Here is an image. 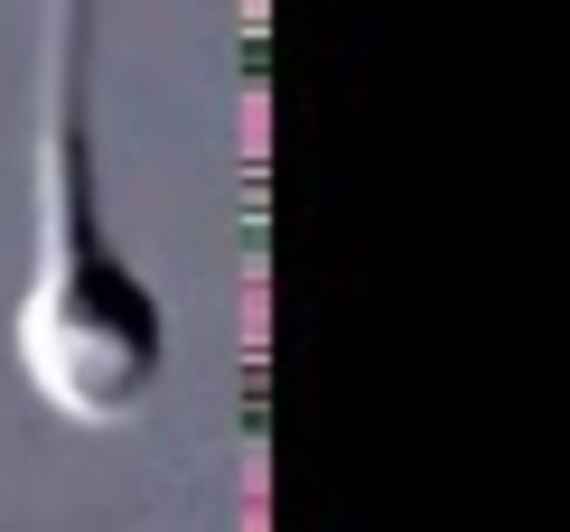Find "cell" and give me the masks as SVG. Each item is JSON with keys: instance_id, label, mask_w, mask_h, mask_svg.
Returning a JSON list of instances; mask_svg holds the SVG:
<instances>
[{"instance_id": "cell-1", "label": "cell", "mask_w": 570, "mask_h": 532, "mask_svg": "<svg viewBox=\"0 0 570 532\" xmlns=\"http://www.w3.org/2000/svg\"><path fill=\"white\" fill-rule=\"evenodd\" d=\"M94 19L104 0H47L38 76V234L10 308L19 383L76 430H122L169 374V308L122 253L104 206V112H94Z\"/></svg>"}]
</instances>
